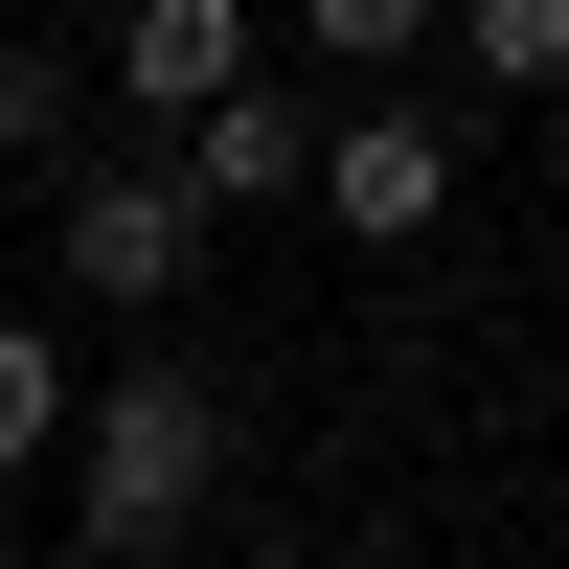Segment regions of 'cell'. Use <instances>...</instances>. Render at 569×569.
<instances>
[{
    "label": "cell",
    "mask_w": 569,
    "mask_h": 569,
    "mask_svg": "<svg viewBox=\"0 0 569 569\" xmlns=\"http://www.w3.org/2000/svg\"><path fill=\"white\" fill-rule=\"evenodd\" d=\"M206 479H228V410H206V365H114V388L69 410V525H91V569L182 547V525H206Z\"/></svg>",
    "instance_id": "1"
},
{
    "label": "cell",
    "mask_w": 569,
    "mask_h": 569,
    "mask_svg": "<svg viewBox=\"0 0 569 569\" xmlns=\"http://www.w3.org/2000/svg\"><path fill=\"white\" fill-rule=\"evenodd\" d=\"M46 251H69L91 319H160L182 273H206V182H182V137H160V160H69V228H46Z\"/></svg>",
    "instance_id": "2"
},
{
    "label": "cell",
    "mask_w": 569,
    "mask_h": 569,
    "mask_svg": "<svg viewBox=\"0 0 569 569\" xmlns=\"http://www.w3.org/2000/svg\"><path fill=\"white\" fill-rule=\"evenodd\" d=\"M319 228L342 251H410V228H456V114H319Z\"/></svg>",
    "instance_id": "3"
},
{
    "label": "cell",
    "mask_w": 569,
    "mask_h": 569,
    "mask_svg": "<svg viewBox=\"0 0 569 569\" xmlns=\"http://www.w3.org/2000/svg\"><path fill=\"white\" fill-rule=\"evenodd\" d=\"M182 182H206V206H319V91L297 69H228L206 114H182Z\"/></svg>",
    "instance_id": "4"
},
{
    "label": "cell",
    "mask_w": 569,
    "mask_h": 569,
    "mask_svg": "<svg viewBox=\"0 0 569 569\" xmlns=\"http://www.w3.org/2000/svg\"><path fill=\"white\" fill-rule=\"evenodd\" d=\"M228 69H251V0H114V69H91V91H114L137 137H182Z\"/></svg>",
    "instance_id": "5"
},
{
    "label": "cell",
    "mask_w": 569,
    "mask_h": 569,
    "mask_svg": "<svg viewBox=\"0 0 569 569\" xmlns=\"http://www.w3.org/2000/svg\"><path fill=\"white\" fill-rule=\"evenodd\" d=\"M69 342H46V319H0V479H23V456H69Z\"/></svg>",
    "instance_id": "6"
},
{
    "label": "cell",
    "mask_w": 569,
    "mask_h": 569,
    "mask_svg": "<svg viewBox=\"0 0 569 569\" xmlns=\"http://www.w3.org/2000/svg\"><path fill=\"white\" fill-rule=\"evenodd\" d=\"M456 69L479 91H569V0H456Z\"/></svg>",
    "instance_id": "7"
},
{
    "label": "cell",
    "mask_w": 569,
    "mask_h": 569,
    "mask_svg": "<svg viewBox=\"0 0 569 569\" xmlns=\"http://www.w3.org/2000/svg\"><path fill=\"white\" fill-rule=\"evenodd\" d=\"M319 69H410V46H456V0H297Z\"/></svg>",
    "instance_id": "8"
},
{
    "label": "cell",
    "mask_w": 569,
    "mask_h": 569,
    "mask_svg": "<svg viewBox=\"0 0 569 569\" xmlns=\"http://www.w3.org/2000/svg\"><path fill=\"white\" fill-rule=\"evenodd\" d=\"M69 137H91V91H69V69H0V160H69Z\"/></svg>",
    "instance_id": "9"
},
{
    "label": "cell",
    "mask_w": 569,
    "mask_h": 569,
    "mask_svg": "<svg viewBox=\"0 0 569 569\" xmlns=\"http://www.w3.org/2000/svg\"><path fill=\"white\" fill-rule=\"evenodd\" d=\"M228 569H319V547H228Z\"/></svg>",
    "instance_id": "10"
}]
</instances>
